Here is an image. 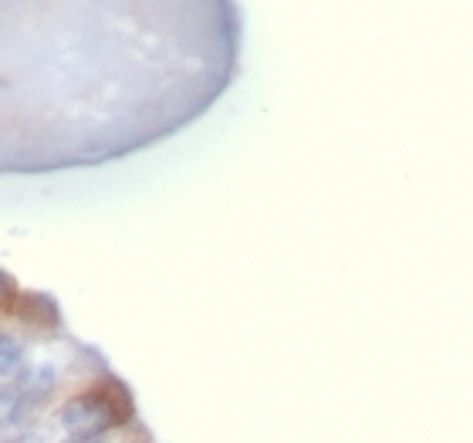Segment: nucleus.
Instances as JSON below:
<instances>
[{
	"label": "nucleus",
	"instance_id": "nucleus-5",
	"mask_svg": "<svg viewBox=\"0 0 473 443\" xmlns=\"http://www.w3.org/2000/svg\"><path fill=\"white\" fill-rule=\"evenodd\" d=\"M11 298H14V281L4 271H0V312L11 305Z\"/></svg>",
	"mask_w": 473,
	"mask_h": 443
},
{
	"label": "nucleus",
	"instance_id": "nucleus-3",
	"mask_svg": "<svg viewBox=\"0 0 473 443\" xmlns=\"http://www.w3.org/2000/svg\"><path fill=\"white\" fill-rule=\"evenodd\" d=\"M24 359V349H21V342L11 339V335H0V376H7L14 372L17 365Z\"/></svg>",
	"mask_w": 473,
	"mask_h": 443
},
{
	"label": "nucleus",
	"instance_id": "nucleus-2",
	"mask_svg": "<svg viewBox=\"0 0 473 443\" xmlns=\"http://www.w3.org/2000/svg\"><path fill=\"white\" fill-rule=\"evenodd\" d=\"M17 390L24 392L27 400H44V396L54 390V372L48 369V365L24 369V372H21V382H17Z\"/></svg>",
	"mask_w": 473,
	"mask_h": 443
},
{
	"label": "nucleus",
	"instance_id": "nucleus-4",
	"mask_svg": "<svg viewBox=\"0 0 473 443\" xmlns=\"http://www.w3.org/2000/svg\"><path fill=\"white\" fill-rule=\"evenodd\" d=\"M17 403H21V390H14V386H0V427L11 423V417L17 413Z\"/></svg>",
	"mask_w": 473,
	"mask_h": 443
},
{
	"label": "nucleus",
	"instance_id": "nucleus-1",
	"mask_svg": "<svg viewBox=\"0 0 473 443\" xmlns=\"http://www.w3.org/2000/svg\"><path fill=\"white\" fill-rule=\"evenodd\" d=\"M64 430L68 437H75V440H95V437H102L109 427H116V406L112 400H105L99 392H91V396H78L71 403L64 406Z\"/></svg>",
	"mask_w": 473,
	"mask_h": 443
}]
</instances>
